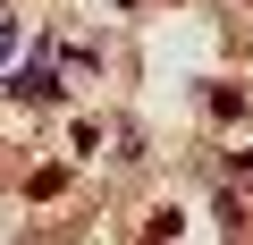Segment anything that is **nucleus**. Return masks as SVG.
<instances>
[{
    "mask_svg": "<svg viewBox=\"0 0 253 245\" xmlns=\"http://www.w3.org/2000/svg\"><path fill=\"white\" fill-rule=\"evenodd\" d=\"M9 93H17V101H51V93H59V76H51V68H42V59H26V68H17V85H9Z\"/></svg>",
    "mask_w": 253,
    "mask_h": 245,
    "instance_id": "1",
    "label": "nucleus"
}]
</instances>
